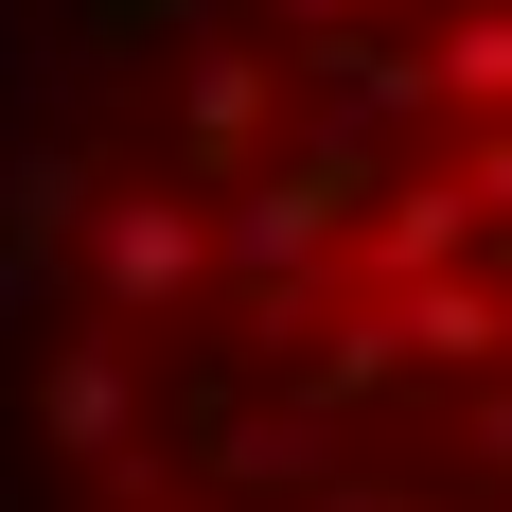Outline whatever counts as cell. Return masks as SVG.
Listing matches in <instances>:
<instances>
[{"instance_id":"1","label":"cell","mask_w":512,"mask_h":512,"mask_svg":"<svg viewBox=\"0 0 512 512\" xmlns=\"http://www.w3.org/2000/svg\"><path fill=\"white\" fill-rule=\"evenodd\" d=\"M71 283H89V318L159 336V318L212 283V212L195 195H89V212H71Z\"/></svg>"},{"instance_id":"12","label":"cell","mask_w":512,"mask_h":512,"mask_svg":"<svg viewBox=\"0 0 512 512\" xmlns=\"http://www.w3.org/2000/svg\"><path fill=\"white\" fill-rule=\"evenodd\" d=\"M460 442H477V477H512V371H477V407H460Z\"/></svg>"},{"instance_id":"11","label":"cell","mask_w":512,"mask_h":512,"mask_svg":"<svg viewBox=\"0 0 512 512\" xmlns=\"http://www.w3.org/2000/svg\"><path fill=\"white\" fill-rule=\"evenodd\" d=\"M460 195H477V230H512V106H495V124L460 142Z\"/></svg>"},{"instance_id":"7","label":"cell","mask_w":512,"mask_h":512,"mask_svg":"<svg viewBox=\"0 0 512 512\" xmlns=\"http://www.w3.org/2000/svg\"><path fill=\"white\" fill-rule=\"evenodd\" d=\"M371 389H407V336H389V301H354V318L301 354V407H318V424H336V407H371Z\"/></svg>"},{"instance_id":"13","label":"cell","mask_w":512,"mask_h":512,"mask_svg":"<svg viewBox=\"0 0 512 512\" xmlns=\"http://www.w3.org/2000/svg\"><path fill=\"white\" fill-rule=\"evenodd\" d=\"M265 18H283V36H318V18H371V0H265Z\"/></svg>"},{"instance_id":"5","label":"cell","mask_w":512,"mask_h":512,"mask_svg":"<svg viewBox=\"0 0 512 512\" xmlns=\"http://www.w3.org/2000/svg\"><path fill=\"white\" fill-rule=\"evenodd\" d=\"M389 301V336H407V371H442V389H477V371H512V301L495 283H460V265H407V283H371Z\"/></svg>"},{"instance_id":"8","label":"cell","mask_w":512,"mask_h":512,"mask_svg":"<svg viewBox=\"0 0 512 512\" xmlns=\"http://www.w3.org/2000/svg\"><path fill=\"white\" fill-rule=\"evenodd\" d=\"M212 477L230 495H301V477H336V442H318V407L301 424H212Z\"/></svg>"},{"instance_id":"10","label":"cell","mask_w":512,"mask_h":512,"mask_svg":"<svg viewBox=\"0 0 512 512\" xmlns=\"http://www.w3.org/2000/svg\"><path fill=\"white\" fill-rule=\"evenodd\" d=\"M71 212H89L71 159H18V177H0V230H18V248H71Z\"/></svg>"},{"instance_id":"2","label":"cell","mask_w":512,"mask_h":512,"mask_svg":"<svg viewBox=\"0 0 512 512\" xmlns=\"http://www.w3.org/2000/svg\"><path fill=\"white\" fill-rule=\"evenodd\" d=\"M336 89V142H407V124H442V53L424 36H371V18H318V36H283Z\"/></svg>"},{"instance_id":"4","label":"cell","mask_w":512,"mask_h":512,"mask_svg":"<svg viewBox=\"0 0 512 512\" xmlns=\"http://www.w3.org/2000/svg\"><path fill=\"white\" fill-rule=\"evenodd\" d=\"M36 442L53 460H142V354H124V318H89V336L36 371Z\"/></svg>"},{"instance_id":"9","label":"cell","mask_w":512,"mask_h":512,"mask_svg":"<svg viewBox=\"0 0 512 512\" xmlns=\"http://www.w3.org/2000/svg\"><path fill=\"white\" fill-rule=\"evenodd\" d=\"M424 53H442V106H477V124L512 106V0H460V18H442Z\"/></svg>"},{"instance_id":"3","label":"cell","mask_w":512,"mask_h":512,"mask_svg":"<svg viewBox=\"0 0 512 512\" xmlns=\"http://www.w3.org/2000/svg\"><path fill=\"white\" fill-rule=\"evenodd\" d=\"M283 89H301V53H265V36H212L195 71H177V159H195V177H248V159L283 142Z\"/></svg>"},{"instance_id":"6","label":"cell","mask_w":512,"mask_h":512,"mask_svg":"<svg viewBox=\"0 0 512 512\" xmlns=\"http://www.w3.org/2000/svg\"><path fill=\"white\" fill-rule=\"evenodd\" d=\"M460 248H477L460 159H442V177H371V195H354V265H371V283H407V265H460Z\"/></svg>"}]
</instances>
